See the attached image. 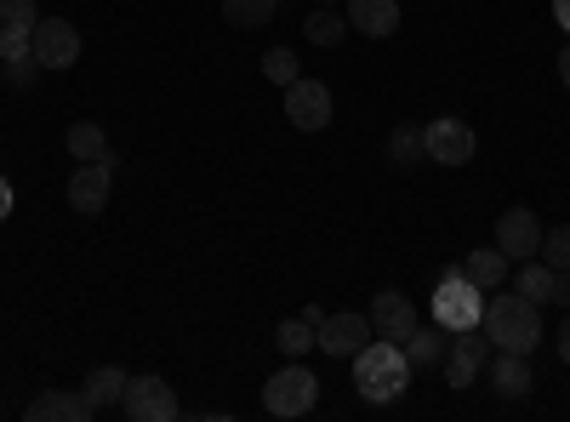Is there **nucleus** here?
I'll return each instance as SVG.
<instances>
[{
	"label": "nucleus",
	"instance_id": "nucleus-1",
	"mask_svg": "<svg viewBox=\"0 0 570 422\" xmlns=\"http://www.w3.org/2000/svg\"><path fill=\"white\" fill-rule=\"evenodd\" d=\"M354 389H360V400H371V405H394V400L411 389V360H405V349L389 343V337H371V343L354 354Z\"/></svg>",
	"mask_w": 570,
	"mask_h": 422
},
{
	"label": "nucleus",
	"instance_id": "nucleus-2",
	"mask_svg": "<svg viewBox=\"0 0 570 422\" xmlns=\"http://www.w3.org/2000/svg\"><path fill=\"white\" fill-rule=\"evenodd\" d=\"M480 332L491 337V349H508V354H531L542 343V308L519 292H497L485 303V320Z\"/></svg>",
	"mask_w": 570,
	"mask_h": 422
},
{
	"label": "nucleus",
	"instance_id": "nucleus-3",
	"mask_svg": "<svg viewBox=\"0 0 570 422\" xmlns=\"http://www.w3.org/2000/svg\"><path fill=\"white\" fill-rule=\"evenodd\" d=\"M434 320L445 325V332H468V325H480L485 320V297L480 286L462 274V263H451L440 274V292H434Z\"/></svg>",
	"mask_w": 570,
	"mask_h": 422
},
{
	"label": "nucleus",
	"instance_id": "nucleus-4",
	"mask_svg": "<svg viewBox=\"0 0 570 422\" xmlns=\"http://www.w3.org/2000/svg\"><path fill=\"white\" fill-rule=\"evenodd\" d=\"M263 405H268V416H308L320 405V377L308 365H285L263 383Z\"/></svg>",
	"mask_w": 570,
	"mask_h": 422
},
{
	"label": "nucleus",
	"instance_id": "nucleus-5",
	"mask_svg": "<svg viewBox=\"0 0 570 422\" xmlns=\"http://www.w3.org/2000/svg\"><path fill=\"white\" fill-rule=\"evenodd\" d=\"M422 149H428V160H440V166H468L473 155H480V137H473L468 120L440 115V120L422 126Z\"/></svg>",
	"mask_w": 570,
	"mask_h": 422
},
{
	"label": "nucleus",
	"instance_id": "nucleus-6",
	"mask_svg": "<svg viewBox=\"0 0 570 422\" xmlns=\"http://www.w3.org/2000/svg\"><path fill=\"white\" fill-rule=\"evenodd\" d=\"M371 337H376V332H371V314H360V308L325 314V320H320V332H314L320 354H331V360H354Z\"/></svg>",
	"mask_w": 570,
	"mask_h": 422
},
{
	"label": "nucleus",
	"instance_id": "nucleus-7",
	"mask_svg": "<svg viewBox=\"0 0 570 422\" xmlns=\"http://www.w3.org/2000/svg\"><path fill=\"white\" fill-rule=\"evenodd\" d=\"M35 63L40 69H75L80 63V29L69 18H40L35 23Z\"/></svg>",
	"mask_w": 570,
	"mask_h": 422
},
{
	"label": "nucleus",
	"instance_id": "nucleus-8",
	"mask_svg": "<svg viewBox=\"0 0 570 422\" xmlns=\"http://www.w3.org/2000/svg\"><path fill=\"white\" fill-rule=\"evenodd\" d=\"M491 337L480 332V325H468V332H451V354H445V383L451 389H468L473 377H480V365H491Z\"/></svg>",
	"mask_w": 570,
	"mask_h": 422
},
{
	"label": "nucleus",
	"instance_id": "nucleus-9",
	"mask_svg": "<svg viewBox=\"0 0 570 422\" xmlns=\"http://www.w3.org/2000/svg\"><path fill=\"white\" fill-rule=\"evenodd\" d=\"M285 120L297 131H325L331 126V86L325 80H292L285 86Z\"/></svg>",
	"mask_w": 570,
	"mask_h": 422
},
{
	"label": "nucleus",
	"instance_id": "nucleus-10",
	"mask_svg": "<svg viewBox=\"0 0 570 422\" xmlns=\"http://www.w3.org/2000/svg\"><path fill=\"white\" fill-rule=\"evenodd\" d=\"M120 411H126L131 422H171L183 405H177L171 383H160V377H131V383H126V400H120Z\"/></svg>",
	"mask_w": 570,
	"mask_h": 422
},
{
	"label": "nucleus",
	"instance_id": "nucleus-11",
	"mask_svg": "<svg viewBox=\"0 0 570 422\" xmlns=\"http://www.w3.org/2000/svg\"><path fill=\"white\" fill-rule=\"evenodd\" d=\"M109 177H115V155L80 160L75 177H69V206H75L80 217H98V212L109 206Z\"/></svg>",
	"mask_w": 570,
	"mask_h": 422
},
{
	"label": "nucleus",
	"instance_id": "nucleus-12",
	"mask_svg": "<svg viewBox=\"0 0 570 422\" xmlns=\"http://www.w3.org/2000/svg\"><path fill=\"white\" fill-rule=\"evenodd\" d=\"M497 246L508 252V263L519 257H537L542 252V223H537V212H525V206H513V212H502L497 217Z\"/></svg>",
	"mask_w": 570,
	"mask_h": 422
},
{
	"label": "nucleus",
	"instance_id": "nucleus-13",
	"mask_svg": "<svg viewBox=\"0 0 570 422\" xmlns=\"http://www.w3.org/2000/svg\"><path fill=\"white\" fill-rule=\"evenodd\" d=\"M416 325H422V320H416V303H411L405 292H376V303H371V332H376V337L405 343Z\"/></svg>",
	"mask_w": 570,
	"mask_h": 422
},
{
	"label": "nucleus",
	"instance_id": "nucleus-14",
	"mask_svg": "<svg viewBox=\"0 0 570 422\" xmlns=\"http://www.w3.org/2000/svg\"><path fill=\"white\" fill-rule=\"evenodd\" d=\"M343 18L365 40H389L400 29V0H343Z\"/></svg>",
	"mask_w": 570,
	"mask_h": 422
},
{
	"label": "nucleus",
	"instance_id": "nucleus-15",
	"mask_svg": "<svg viewBox=\"0 0 570 422\" xmlns=\"http://www.w3.org/2000/svg\"><path fill=\"white\" fill-rule=\"evenodd\" d=\"M491 389H497L502 400H525V394L537 389L531 354H508V349H497V354H491Z\"/></svg>",
	"mask_w": 570,
	"mask_h": 422
},
{
	"label": "nucleus",
	"instance_id": "nucleus-16",
	"mask_svg": "<svg viewBox=\"0 0 570 422\" xmlns=\"http://www.w3.org/2000/svg\"><path fill=\"white\" fill-rule=\"evenodd\" d=\"M91 422L98 411H91V400L86 394H69V389H52V394H35L29 400V422Z\"/></svg>",
	"mask_w": 570,
	"mask_h": 422
},
{
	"label": "nucleus",
	"instance_id": "nucleus-17",
	"mask_svg": "<svg viewBox=\"0 0 570 422\" xmlns=\"http://www.w3.org/2000/svg\"><path fill=\"white\" fill-rule=\"evenodd\" d=\"M405 349V360L411 365H445V354H451V332L434 320V325H416V332L400 343Z\"/></svg>",
	"mask_w": 570,
	"mask_h": 422
},
{
	"label": "nucleus",
	"instance_id": "nucleus-18",
	"mask_svg": "<svg viewBox=\"0 0 570 422\" xmlns=\"http://www.w3.org/2000/svg\"><path fill=\"white\" fill-rule=\"evenodd\" d=\"M126 383H131V377H126L120 365H98V371H91V377H86V389H80V394L91 400V411L104 416L109 405H120V400H126Z\"/></svg>",
	"mask_w": 570,
	"mask_h": 422
},
{
	"label": "nucleus",
	"instance_id": "nucleus-19",
	"mask_svg": "<svg viewBox=\"0 0 570 422\" xmlns=\"http://www.w3.org/2000/svg\"><path fill=\"white\" fill-rule=\"evenodd\" d=\"M462 274H468L480 292H497L502 279H508V252H502V246H480V252H468Z\"/></svg>",
	"mask_w": 570,
	"mask_h": 422
},
{
	"label": "nucleus",
	"instance_id": "nucleus-20",
	"mask_svg": "<svg viewBox=\"0 0 570 422\" xmlns=\"http://www.w3.org/2000/svg\"><path fill=\"white\" fill-rule=\"evenodd\" d=\"M63 149H69L75 160H104V155H109V137H104L98 120H75L69 137H63Z\"/></svg>",
	"mask_w": 570,
	"mask_h": 422
},
{
	"label": "nucleus",
	"instance_id": "nucleus-21",
	"mask_svg": "<svg viewBox=\"0 0 570 422\" xmlns=\"http://www.w3.org/2000/svg\"><path fill=\"white\" fill-rule=\"evenodd\" d=\"M553 279H559V274H553L548 263L525 257V268H519V279H513V292H519V297H531V303L542 308V303H553Z\"/></svg>",
	"mask_w": 570,
	"mask_h": 422
},
{
	"label": "nucleus",
	"instance_id": "nucleus-22",
	"mask_svg": "<svg viewBox=\"0 0 570 422\" xmlns=\"http://www.w3.org/2000/svg\"><path fill=\"white\" fill-rule=\"evenodd\" d=\"M303 35H308L314 46H337V40L348 35V18H343V7H314V12L303 18Z\"/></svg>",
	"mask_w": 570,
	"mask_h": 422
},
{
	"label": "nucleus",
	"instance_id": "nucleus-23",
	"mask_svg": "<svg viewBox=\"0 0 570 422\" xmlns=\"http://www.w3.org/2000/svg\"><path fill=\"white\" fill-rule=\"evenodd\" d=\"M223 18L234 29H263L279 18V0H223Z\"/></svg>",
	"mask_w": 570,
	"mask_h": 422
},
{
	"label": "nucleus",
	"instance_id": "nucleus-24",
	"mask_svg": "<svg viewBox=\"0 0 570 422\" xmlns=\"http://www.w3.org/2000/svg\"><path fill=\"white\" fill-rule=\"evenodd\" d=\"M274 343H279V354H285V360H297V354L320 349V343H314V325H308V320H279Z\"/></svg>",
	"mask_w": 570,
	"mask_h": 422
},
{
	"label": "nucleus",
	"instance_id": "nucleus-25",
	"mask_svg": "<svg viewBox=\"0 0 570 422\" xmlns=\"http://www.w3.org/2000/svg\"><path fill=\"white\" fill-rule=\"evenodd\" d=\"M428 149H422V126H394V137H389V160L394 166H416Z\"/></svg>",
	"mask_w": 570,
	"mask_h": 422
},
{
	"label": "nucleus",
	"instance_id": "nucleus-26",
	"mask_svg": "<svg viewBox=\"0 0 570 422\" xmlns=\"http://www.w3.org/2000/svg\"><path fill=\"white\" fill-rule=\"evenodd\" d=\"M553 274H564L570 268V223H559V228H542V252H537Z\"/></svg>",
	"mask_w": 570,
	"mask_h": 422
},
{
	"label": "nucleus",
	"instance_id": "nucleus-27",
	"mask_svg": "<svg viewBox=\"0 0 570 422\" xmlns=\"http://www.w3.org/2000/svg\"><path fill=\"white\" fill-rule=\"evenodd\" d=\"M263 75L274 86H292V80H303V63H297V52H285V46H268V52H263Z\"/></svg>",
	"mask_w": 570,
	"mask_h": 422
},
{
	"label": "nucleus",
	"instance_id": "nucleus-28",
	"mask_svg": "<svg viewBox=\"0 0 570 422\" xmlns=\"http://www.w3.org/2000/svg\"><path fill=\"white\" fill-rule=\"evenodd\" d=\"M40 12H35V0H0V29H35Z\"/></svg>",
	"mask_w": 570,
	"mask_h": 422
},
{
	"label": "nucleus",
	"instance_id": "nucleus-29",
	"mask_svg": "<svg viewBox=\"0 0 570 422\" xmlns=\"http://www.w3.org/2000/svg\"><path fill=\"white\" fill-rule=\"evenodd\" d=\"M35 52V29H0V63L29 58Z\"/></svg>",
	"mask_w": 570,
	"mask_h": 422
},
{
	"label": "nucleus",
	"instance_id": "nucleus-30",
	"mask_svg": "<svg viewBox=\"0 0 570 422\" xmlns=\"http://www.w3.org/2000/svg\"><path fill=\"white\" fill-rule=\"evenodd\" d=\"M35 75H40V63H35V52H29V58H12V63H7V80H12L18 91H29V86H35Z\"/></svg>",
	"mask_w": 570,
	"mask_h": 422
},
{
	"label": "nucleus",
	"instance_id": "nucleus-31",
	"mask_svg": "<svg viewBox=\"0 0 570 422\" xmlns=\"http://www.w3.org/2000/svg\"><path fill=\"white\" fill-rule=\"evenodd\" d=\"M553 303H564V308H570V268L553 279Z\"/></svg>",
	"mask_w": 570,
	"mask_h": 422
},
{
	"label": "nucleus",
	"instance_id": "nucleus-32",
	"mask_svg": "<svg viewBox=\"0 0 570 422\" xmlns=\"http://www.w3.org/2000/svg\"><path fill=\"white\" fill-rule=\"evenodd\" d=\"M559 360H564V365H570V314H564V320H559Z\"/></svg>",
	"mask_w": 570,
	"mask_h": 422
},
{
	"label": "nucleus",
	"instance_id": "nucleus-33",
	"mask_svg": "<svg viewBox=\"0 0 570 422\" xmlns=\"http://www.w3.org/2000/svg\"><path fill=\"white\" fill-rule=\"evenodd\" d=\"M7 217H12V183L0 177V223H7Z\"/></svg>",
	"mask_w": 570,
	"mask_h": 422
},
{
	"label": "nucleus",
	"instance_id": "nucleus-34",
	"mask_svg": "<svg viewBox=\"0 0 570 422\" xmlns=\"http://www.w3.org/2000/svg\"><path fill=\"white\" fill-rule=\"evenodd\" d=\"M553 18H559V29L570 35V0H553Z\"/></svg>",
	"mask_w": 570,
	"mask_h": 422
},
{
	"label": "nucleus",
	"instance_id": "nucleus-35",
	"mask_svg": "<svg viewBox=\"0 0 570 422\" xmlns=\"http://www.w3.org/2000/svg\"><path fill=\"white\" fill-rule=\"evenodd\" d=\"M559 86L570 91V46H564V52H559Z\"/></svg>",
	"mask_w": 570,
	"mask_h": 422
},
{
	"label": "nucleus",
	"instance_id": "nucleus-36",
	"mask_svg": "<svg viewBox=\"0 0 570 422\" xmlns=\"http://www.w3.org/2000/svg\"><path fill=\"white\" fill-rule=\"evenodd\" d=\"M314 7H343V0H314Z\"/></svg>",
	"mask_w": 570,
	"mask_h": 422
}]
</instances>
